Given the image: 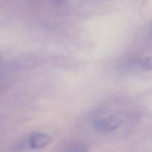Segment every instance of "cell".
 Returning a JSON list of instances; mask_svg holds the SVG:
<instances>
[{"label": "cell", "instance_id": "cell-4", "mask_svg": "<svg viewBox=\"0 0 152 152\" xmlns=\"http://www.w3.org/2000/svg\"><path fill=\"white\" fill-rule=\"evenodd\" d=\"M141 67L143 69L148 70V71H151L152 70V56L147 57L144 59L141 63Z\"/></svg>", "mask_w": 152, "mask_h": 152}, {"label": "cell", "instance_id": "cell-2", "mask_svg": "<svg viewBox=\"0 0 152 152\" xmlns=\"http://www.w3.org/2000/svg\"><path fill=\"white\" fill-rule=\"evenodd\" d=\"M52 140L50 135L41 132H36L31 135L29 138V145L31 148H42L48 145Z\"/></svg>", "mask_w": 152, "mask_h": 152}, {"label": "cell", "instance_id": "cell-5", "mask_svg": "<svg viewBox=\"0 0 152 152\" xmlns=\"http://www.w3.org/2000/svg\"><path fill=\"white\" fill-rule=\"evenodd\" d=\"M55 1H67V0H55Z\"/></svg>", "mask_w": 152, "mask_h": 152}, {"label": "cell", "instance_id": "cell-1", "mask_svg": "<svg viewBox=\"0 0 152 152\" xmlns=\"http://www.w3.org/2000/svg\"><path fill=\"white\" fill-rule=\"evenodd\" d=\"M122 124L119 117L115 116H108L95 120L94 127L100 132H112L118 129Z\"/></svg>", "mask_w": 152, "mask_h": 152}, {"label": "cell", "instance_id": "cell-6", "mask_svg": "<svg viewBox=\"0 0 152 152\" xmlns=\"http://www.w3.org/2000/svg\"><path fill=\"white\" fill-rule=\"evenodd\" d=\"M0 57H1V55H0Z\"/></svg>", "mask_w": 152, "mask_h": 152}, {"label": "cell", "instance_id": "cell-3", "mask_svg": "<svg viewBox=\"0 0 152 152\" xmlns=\"http://www.w3.org/2000/svg\"><path fill=\"white\" fill-rule=\"evenodd\" d=\"M65 152H88V148L82 142H73L67 146Z\"/></svg>", "mask_w": 152, "mask_h": 152}]
</instances>
